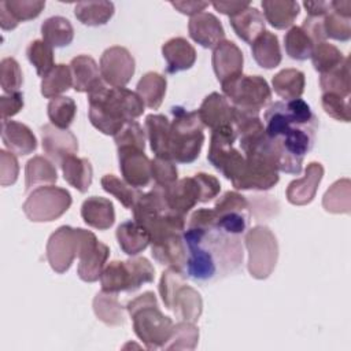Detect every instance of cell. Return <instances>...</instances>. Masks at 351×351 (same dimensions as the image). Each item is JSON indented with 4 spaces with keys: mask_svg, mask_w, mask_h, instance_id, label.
Listing matches in <instances>:
<instances>
[{
    "mask_svg": "<svg viewBox=\"0 0 351 351\" xmlns=\"http://www.w3.org/2000/svg\"><path fill=\"white\" fill-rule=\"evenodd\" d=\"M177 11L181 14L193 16L199 12H203L206 7H208L207 1H171L170 3Z\"/></svg>",
    "mask_w": 351,
    "mask_h": 351,
    "instance_id": "91938a15",
    "label": "cell"
},
{
    "mask_svg": "<svg viewBox=\"0 0 351 351\" xmlns=\"http://www.w3.org/2000/svg\"><path fill=\"white\" fill-rule=\"evenodd\" d=\"M229 23L237 37L248 44H251L266 30V21L263 14L251 4L236 15L229 16Z\"/></svg>",
    "mask_w": 351,
    "mask_h": 351,
    "instance_id": "484cf974",
    "label": "cell"
},
{
    "mask_svg": "<svg viewBox=\"0 0 351 351\" xmlns=\"http://www.w3.org/2000/svg\"><path fill=\"white\" fill-rule=\"evenodd\" d=\"M73 199L67 189L44 185L34 188L25 200L22 210L32 222H52L60 218L71 206Z\"/></svg>",
    "mask_w": 351,
    "mask_h": 351,
    "instance_id": "30bf717a",
    "label": "cell"
},
{
    "mask_svg": "<svg viewBox=\"0 0 351 351\" xmlns=\"http://www.w3.org/2000/svg\"><path fill=\"white\" fill-rule=\"evenodd\" d=\"M322 207L332 214H350L351 181L348 178L335 181L322 196Z\"/></svg>",
    "mask_w": 351,
    "mask_h": 351,
    "instance_id": "74e56055",
    "label": "cell"
},
{
    "mask_svg": "<svg viewBox=\"0 0 351 351\" xmlns=\"http://www.w3.org/2000/svg\"><path fill=\"white\" fill-rule=\"evenodd\" d=\"M23 84V74L14 58H4L0 63V85L5 95L19 92Z\"/></svg>",
    "mask_w": 351,
    "mask_h": 351,
    "instance_id": "7dc6e473",
    "label": "cell"
},
{
    "mask_svg": "<svg viewBox=\"0 0 351 351\" xmlns=\"http://www.w3.org/2000/svg\"><path fill=\"white\" fill-rule=\"evenodd\" d=\"M162 56L166 60V71L176 74L189 70L196 62V49L184 37H173L162 45Z\"/></svg>",
    "mask_w": 351,
    "mask_h": 351,
    "instance_id": "44dd1931",
    "label": "cell"
},
{
    "mask_svg": "<svg viewBox=\"0 0 351 351\" xmlns=\"http://www.w3.org/2000/svg\"><path fill=\"white\" fill-rule=\"evenodd\" d=\"M59 166L66 182L81 193L88 192L93 178V167L89 159L70 155L64 158Z\"/></svg>",
    "mask_w": 351,
    "mask_h": 351,
    "instance_id": "f546056e",
    "label": "cell"
},
{
    "mask_svg": "<svg viewBox=\"0 0 351 351\" xmlns=\"http://www.w3.org/2000/svg\"><path fill=\"white\" fill-rule=\"evenodd\" d=\"M321 104L324 111L333 119L340 122H350L351 114H350L348 99L335 93H322Z\"/></svg>",
    "mask_w": 351,
    "mask_h": 351,
    "instance_id": "db71d44e",
    "label": "cell"
},
{
    "mask_svg": "<svg viewBox=\"0 0 351 351\" xmlns=\"http://www.w3.org/2000/svg\"><path fill=\"white\" fill-rule=\"evenodd\" d=\"M1 140L4 147L19 156L29 155L37 148V138L25 123L1 119Z\"/></svg>",
    "mask_w": 351,
    "mask_h": 351,
    "instance_id": "ffe728a7",
    "label": "cell"
},
{
    "mask_svg": "<svg viewBox=\"0 0 351 351\" xmlns=\"http://www.w3.org/2000/svg\"><path fill=\"white\" fill-rule=\"evenodd\" d=\"M222 93L232 107L261 112L271 101V89L261 75L239 74L221 82Z\"/></svg>",
    "mask_w": 351,
    "mask_h": 351,
    "instance_id": "9c48e42d",
    "label": "cell"
},
{
    "mask_svg": "<svg viewBox=\"0 0 351 351\" xmlns=\"http://www.w3.org/2000/svg\"><path fill=\"white\" fill-rule=\"evenodd\" d=\"M41 36L52 48H62L71 44L74 38V29L70 21L64 16H49L41 23Z\"/></svg>",
    "mask_w": 351,
    "mask_h": 351,
    "instance_id": "d590c367",
    "label": "cell"
},
{
    "mask_svg": "<svg viewBox=\"0 0 351 351\" xmlns=\"http://www.w3.org/2000/svg\"><path fill=\"white\" fill-rule=\"evenodd\" d=\"M43 151L53 163L60 165L62 160L78 151V140L69 129H60L52 123L41 126Z\"/></svg>",
    "mask_w": 351,
    "mask_h": 351,
    "instance_id": "9a60e30c",
    "label": "cell"
},
{
    "mask_svg": "<svg viewBox=\"0 0 351 351\" xmlns=\"http://www.w3.org/2000/svg\"><path fill=\"white\" fill-rule=\"evenodd\" d=\"M26 56L40 77H45L53 67V48L43 40H33L26 48Z\"/></svg>",
    "mask_w": 351,
    "mask_h": 351,
    "instance_id": "bcb514c9",
    "label": "cell"
},
{
    "mask_svg": "<svg viewBox=\"0 0 351 351\" xmlns=\"http://www.w3.org/2000/svg\"><path fill=\"white\" fill-rule=\"evenodd\" d=\"M4 4L18 23L37 18L45 7L40 0H5Z\"/></svg>",
    "mask_w": 351,
    "mask_h": 351,
    "instance_id": "816d5d0a",
    "label": "cell"
},
{
    "mask_svg": "<svg viewBox=\"0 0 351 351\" xmlns=\"http://www.w3.org/2000/svg\"><path fill=\"white\" fill-rule=\"evenodd\" d=\"M23 107V93H10L3 95L0 97V111H1V119H8L14 115H16Z\"/></svg>",
    "mask_w": 351,
    "mask_h": 351,
    "instance_id": "9f6ffc18",
    "label": "cell"
},
{
    "mask_svg": "<svg viewBox=\"0 0 351 351\" xmlns=\"http://www.w3.org/2000/svg\"><path fill=\"white\" fill-rule=\"evenodd\" d=\"M118 163L122 174V180L133 188L148 186L151 176V160L144 151L126 147L118 148Z\"/></svg>",
    "mask_w": 351,
    "mask_h": 351,
    "instance_id": "5bb4252c",
    "label": "cell"
},
{
    "mask_svg": "<svg viewBox=\"0 0 351 351\" xmlns=\"http://www.w3.org/2000/svg\"><path fill=\"white\" fill-rule=\"evenodd\" d=\"M170 310H173L180 321L196 324L203 313L202 296L195 288L185 282L176 291Z\"/></svg>",
    "mask_w": 351,
    "mask_h": 351,
    "instance_id": "d4e9b609",
    "label": "cell"
},
{
    "mask_svg": "<svg viewBox=\"0 0 351 351\" xmlns=\"http://www.w3.org/2000/svg\"><path fill=\"white\" fill-rule=\"evenodd\" d=\"M250 4H251L250 1H214V3H211V5L218 12L228 15V16L236 15L237 12L247 8Z\"/></svg>",
    "mask_w": 351,
    "mask_h": 351,
    "instance_id": "680465c9",
    "label": "cell"
},
{
    "mask_svg": "<svg viewBox=\"0 0 351 351\" xmlns=\"http://www.w3.org/2000/svg\"><path fill=\"white\" fill-rule=\"evenodd\" d=\"M251 52L255 62L267 70L277 67L282 59L278 37L267 30L251 43Z\"/></svg>",
    "mask_w": 351,
    "mask_h": 351,
    "instance_id": "1f68e13d",
    "label": "cell"
},
{
    "mask_svg": "<svg viewBox=\"0 0 351 351\" xmlns=\"http://www.w3.org/2000/svg\"><path fill=\"white\" fill-rule=\"evenodd\" d=\"M199 341V328L193 322L180 321L173 325L171 335L162 350H195Z\"/></svg>",
    "mask_w": 351,
    "mask_h": 351,
    "instance_id": "7bdbcfd3",
    "label": "cell"
},
{
    "mask_svg": "<svg viewBox=\"0 0 351 351\" xmlns=\"http://www.w3.org/2000/svg\"><path fill=\"white\" fill-rule=\"evenodd\" d=\"M197 115L204 128L211 130L226 123H233L232 104L218 92H213L204 97L197 110Z\"/></svg>",
    "mask_w": 351,
    "mask_h": 351,
    "instance_id": "7402d4cb",
    "label": "cell"
},
{
    "mask_svg": "<svg viewBox=\"0 0 351 351\" xmlns=\"http://www.w3.org/2000/svg\"><path fill=\"white\" fill-rule=\"evenodd\" d=\"M245 248L248 251L247 267L251 277L267 278L276 269L278 261V241L266 225H256L245 232Z\"/></svg>",
    "mask_w": 351,
    "mask_h": 351,
    "instance_id": "ba28073f",
    "label": "cell"
},
{
    "mask_svg": "<svg viewBox=\"0 0 351 351\" xmlns=\"http://www.w3.org/2000/svg\"><path fill=\"white\" fill-rule=\"evenodd\" d=\"M81 217L88 226L107 230L115 222L114 204L107 197L90 196L85 199L81 206Z\"/></svg>",
    "mask_w": 351,
    "mask_h": 351,
    "instance_id": "603a6c76",
    "label": "cell"
},
{
    "mask_svg": "<svg viewBox=\"0 0 351 351\" xmlns=\"http://www.w3.org/2000/svg\"><path fill=\"white\" fill-rule=\"evenodd\" d=\"M155 278V269L144 256H132L128 261H112L107 263L100 276L104 292H134L143 284Z\"/></svg>",
    "mask_w": 351,
    "mask_h": 351,
    "instance_id": "52a82bcc",
    "label": "cell"
},
{
    "mask_svg": "<svg viewBox=\"0 0 351 351\" xmlns=\"http://www.w3.org/2000/svg\"><path fill=\"white\" fill-rule=\"evenodd\" d=\"M350 60L348 58L344 59V62L328 71L321 74L319 77V86L322 93H335L341 97L348 99L351 93V80H350Z\"/></svg>",
    "mask_w": 351,
    "mask_h": 351,
    "instance_id": "f35d334b",
    "label": "cell"
},
{
    "mask_svg": "<svg viewBox=\"0 0 351 351\" xmlns=\"http://www.w3.org/2000/svg\"><path fill=\"white\" fill-rule=\"evenodd\" d=\"M99 69L101 78L107 85L112 88H125L134 74L136 62L128 48L114 45L101 53Z\"/></svg>",
    "mask_w": 351,
    "mask_h": 351,
    "instance_id": "4fadbf2b",
    "label": "cell"
},
{
    "mask_svg": "<svg viewBox=\"0 0 351 351\" xmlns=\"http://www.w3.org/2000/svg\"><path fill=\"white\" fill-rule=\"evenodd\" d=\"M88 117L103 134L115 136L126 122L144 112L140 96L126 88H112L104 81L88 92Z\"/></svg>",
    "mask_w": 351,
    "mask_h": 351,
    "instance_id": "3957f363",
    "label": "cell"
},
{
    "mask_svg": "<svg viewBox=\"0 0 351 351\" xmlns=\"http://www.w3.org/2000/svg\"><path fill=\"white\" fill-rule=\"evenodd\" d=\"M80 250V230L78 228H71L63 225L58 228L47 241V259L51 269L58 273H66L74 259L78 256Z\"/></svg>",
    "mask_w": 351,
    "mask_h": 351,
    "instance_id": "8fae6325",
    "label": "cell"
},
{
    "mask_svg": "<svg viewBox=\"0 0 351 351\" xmlns=\"http://www.w3.org/2000/svg\"><path fill=\"white\" fill-rule=\"evenodd\" d=\"M221 184L215 176L196 173L193 177L177 180L169 188H165L166 199L170 208L185 217L197 203H207L217 197Z\"/></svg>",
    "mask_w": 351,
    "mask_h": 351,
    "instance_id": "8992f818",
    "label": "cell"
},
{
    "mask_svg": "<svg viewBox=\"0 0 351 351\" xmlns=\"http://www.w3.org/2000/svg\"><path fill=\"white\" fill-rule=\"evenodd\" d=\"M100 182H101V188L107 193L117 197V200L128 210H132L134 207L136 202L141 195V192L137 188L130 186L128 182H125L123 180L118 178L114 174L103 176Z\"/></svg>",
    "mask_w": 351,
    "mask_h": 351,
    "instance_id": "b9f144b4",
    "label": "cell"
},
{
    "mask_svg": "<svg viewBox=\"0 0 351 351\" xmlns=\"http://www.w3.org/2000/svg\"><path fill=\"white\" fill-rule=\"evenodd\" d=\"M189 37L203 48H215L225 40V29L219 19L211 12H199L188 22Z\"/></svg>",
    "mask_w": 351,
    "mask_h": 351,
    "instance_id": "ac0fdd59",
    "label": "cell"
},
{
    "mask_svg": "<svg viewBox=\"0 0 351 351\" xmlns=\"http://www.w3.org/2000/svg\"><path fill=\"white\" fill-rule=\"evenodd\" d=\"M93 311L99 321L108 326H119L125 324V311L118 299V293L100 291L93 298Z\"/></svg>",
    "mask_w": 351,
    "mask_h": 351,
    "instance_id": "d6a6232c",
    "label": "cell"
},
{
    "mask_svg": "<svg viewBox=\"0 0 351 351\" xmlns=\"http://www.w3.org/2000/svg\"><path fill=\"white\" fill-rule=\"evenodd\" d=\"M261 5L265 21L278 30L292 27L300 12L299 3L292 0H263Z\"/></svg>",
    "mask_w": 351,
    "mask_h": 351,
    "instance_id": "f1b7e54d",
    "label": "cell"
},
{
    "mask_svg": "<svg viewBox=\"0 0 351 351\" xmlns=\"http://www.w3.org/2000/svg\"><path fill=\"white\" fill-rule=\"evenodd\" d=\"M58 181V171L53 162L41 155H36L27 160L25 166V191L29 192L34 186L53 185Z\"/></svg>",
    "mask_w": 351,
    "mask_h": 351,
    "instance_id": "4dcf8cb0",
    "label": "cell"
},
{
    "mask_svg": "<svg viewBox=\"0 0 351 351\" xmlns=\"http://www.w3.org/2000/svg\"><path fill=\"white\" fill-rule=\"evenodd\" d=\"M330 8L336 11L337 14L351 18V1L343 0V1H330Z\"/></svg>",
    "mask_w": 351,
    "mask_h": 351,
    "instance_id": "be15d7a7",
    "label": "cell"
},
{
    "mask_svg": "<svg viewBox=\"0 0 351 351\" xmlns=\"http://www.w3.org/2000/svg\"><path fill=\"white\" fill-rule=\"evenodd\" d=\"M324 30L326 38L348 41L351 38V18L343 16L330 8L324 16Z\"/></svg>",
    "mask_w": 351,
    "mask_h": 351,
    "instance_id": "681fc988",
    "label": "cell"
},
{
    "mask_svg": "<svg viewBox=\"0 0 351 351\" xmlns=\"http://www.w3.org/2000/svg\"><path fill=\"white\" fill-rule=\"evenodd\" d=\"M115 7L111 1H80L74 5L75 18L86 26H103L114 15Z\"/></svg>",
    "mask_w": 351,
    "mask_h": 351,
    "instance_id": "8d00e7d4",
    "label": "cell"
},
{
    "mask_svg": "<svg viewBox=\"0 0 351 351\" xmlns=\"http://www.w3.org/2000/svg\"><path fill=\"white\" fill-rule=\"evenodd\" d=\"M211 63L217 80L223 82L243 73L244 56L241 49L233 41L223 40L213 49Z\"/></svg>",
    "mask_w": 351,
    "mask_h": 351,
    "instance_id": "d6986e66",
    "label": "cell"
},
{
    "mask_svg": "<svg viewBox=\"0 0 351 351\" xmlns=\"http://www.w3.org/2000/svg\"><path fill=\"white\" fill-rule=\"evenodd\" d=\"M51 123L60 129H69L77 114V104L69 96H59L49 100L47 107Z\"/></svg>",
    "mask_w": 351,
    "mask_h": 351,
    "instance_id": "ee69618b",
    "label": "cell"
},
{
    "mask_svg": "<svg viewBox=\"0 0 351 351\" xmlns=\"http://www.w3.org/2000/svg\"><path fill=\"white\" fill-rule=\"evenodd\" d=\"M115 236L121 250L129 256L138 255L151 244L148 230L134 219L122 222L117 228Z\"/></svg>",
    "mask_w": 351,
    "mask_h": 351,
    "instance_id": "83f0119b",
    "label": "cell"
},
{
    "mask_svg": "<svg viewBox=\"0 0 351 351\" xmlns=\"http://www.w3.org/2000/svg\"><path fill=\"white\" fill-rule=\"evenodd\" d=\"M284 47L287 55L293 60H307L311 58L315 44L302 26H292L284 37Z\"/></svg>",
    "mask_w": 351,
    "mask_h": 351,
    "instance_id": "60d3db41",
    "label": "cell"
},
{
    "mask_svg": "<svg viewBox=\"0 0 351 351\" xmlns=\"http://www.w3.org/2000/svg\"><path fill=\"white\" fill-rule=\"evenodd\" d=\"M70 70L73 75V88L75 92H89L103 82L100 69L95 59L88 55H78L71 59Z\"/></svg>",
    "mask_w": 351,
    "mask_h": 351,
    "instance_id": "4316f807",
    "label": "cell"
},
{
    "mask_svg": "<svg viewBox=\"0 0 351 351\" xmlns=\"http://www.w3.org/2000/svg\"><path fill=\"white\" fill-rule=\"evenodd\" d=\"M151 254L159 265L185 273L188 252L184 233H170L152 241Z\"/></svg>",
    "mask_w": 351,
    "mask_h": 351,
    "instance_id": "2e32d148",
    "label": "cell"
},
{
    "mask_svg": "<svg viewBox=\"0 0 351 351\" xmlns=\"http://www.w3.org/2000/svg\"><path fill=\"white\" fill-rule=\"evenodd\" d=\"M19 174V163L15 154L0 149V185L10 186L16 182Z\"/></svg>",
    "mask_w": 351,
    "mask_h": 351,
    "instance_id": "11a10c76",
    "label": "cell"
},
{
    "mask_svg": "<svg viewBox=\"0 0 351 351\" xmlns=\"http://www.w3.org/2000/svg\"><path fill=\"white\" fill-rule=\"evenodd\" d=\"M170 121V156L176 163H192L202 151L204 143V125L197 111H186L184 107L171 108Z\"/></svg>",
    "mask_w": 351,
    "mask_h": 351,
    "instance_id": "5b68a950",
    "label": "cell"
},
{
    "mask_svg": "<svg viewBox=\"0 0 351 351\" xmlns=\"http://www.w3.org/2000/svg\"><path fill=\"white\" fill-rule=\"evenodd\" d=\"M126 311L133 319V330L148 350H162L167 343L173 321L165 315L154 292L147 291L126 304Z\"/></svg>",
    "mask_w": 351,
    "mask_h": 351,
    "instance_id": "277c9868",
    "label": "cell"
},
{
    "mask_svg": "<svg viewBox=\"0 0 351 351\" xmlns=\"http://www.w3.org/2000/svg\"><path fill=\"white\" fill-rule=\"evenodd\" d=\"M80 230V250L77 274L85 282H95L100 280L101 271L110 256V248L97 240L90 230L78 228Z\"/></svg>",
    "mask_w": 351,
    "mask_h": 351,
    "instance_id": "7c38bea8",
    "label": "cell"
},
{
    "mask_svg": "<svg viewBox=\"0 0 351 351\" xmlns=\"http://www.w3.org/2000/svg\"><path fill=\"white\" fill-rule=\"evenodd\" d=\"M182 284H185V273L169 267L162 273L159 281V295L167 310L171 308L174 293Z\"/></svg>",
    "mask_w": 351,
    "mask_h": 351,
    "instance_id": "f5cc1de1",
    "label": "cell"
},
{
    "mask_svg": "<svg viewBox=\"0 0 351 351\" xmlns=\"http://www.w3.org/2000/svg\"><path fill=\"white\" fill-rule=\"evenodd\" d=\"M302 29L308 34L315 45L326 40L324 30V16H306L302 23Z\"/></svg>",
    "mask_w": 351,
    "mask_h": 351,
    "instance_id": "6f0895ef",
    "label": "cell"
},
{
    "mask_svg": "<svg viewBox=\"0 0 351 351\" xmlns=\"http://www.w3.org/2000/svg\"><path fill=\"white\" fill-rule=\"evenodd\" d=\"M322 177L324 166L319 162L308 163L304 170V176L289 182L285 192L287 200L293 206H306L311 203L317 195Z\"/></svg>",
    "mask_w": 351,
    "mask_h": 351,
    "instance_id": "e0dca14e",
    "label": "cell"
},
{
    "mask_svg": "<svg viewBox=\"0 0 351 351\" xmlns=\"http://www.w3.org/2000/svg\"><path fill=\"white\" fill-rule=\"evenodd\" d=\"M265 130L271 140L278 171L299 176L306 154L315 143L318 119L303 99L270 103L265 112Z\"/></svg>",
    "mask_w": 351,
    "mask_h": 351,
    "instance_id": "6da1fadb",
    "label": "cell"
},
{
    "mask_svg": "<svg viewBox=\"0 0 351 351\" xmlns=\"http://www.w3.org/2000/svg\"><path fill=\"white\" fill-rule=\"evenodd\" d=\"M308 16H325L330 11V1H304Z\"/></svg>",
    "mask_w": 351,
    "mask_h": 351,
    "instance_id": "94428289",
    "label": "cell"
},
{
    "mask_svg": "<svg viewBox=\"0 0 351 351\" xmlns=\"http://www.w3.org/2000/svg\"><path fill=\"white\" fill-rule=\"evenodd\" d=\"M145 130L137 121H129L123 125V128L114 136V141L118 148H137L145 149Z\"/></svg>",
    "mask_w": 351,
    "mask_h": 351,
    "instance_id": "c3c4849f",
    "label": "cell"
},
{
    "mask_svg": "<svg viewBox=\"0 0 351 351\" xmlns=\"http://www.w3.org/2000/svg\"><path fill=\"white\" fill-rule=\"evenodd\" d=\"M343 52L333 44H329L326 41L319 43L314 47L311 53V62L319 74L328 73L336 67H339L344 62Z\"/></svg>",
    "mask_w": 351,
    "mask_h": 351,
    "instance_id": "f6af8a7d",
    "label": "cell"
},
{
    "mask_svg": "<svg viewBox=\"0 0 351 351\" xmlns=\"http://www.w3.org/2000/svg\"><path fill=\"white\" fill-rule=\"evenodd\" d=\"M73 86V75L70 66L55 64V67L41 80V95L45 99L59 97Z\"/></svg>",
    "mask_w": 351,
    "mask_h": 351,
    "instance_id": "ab89813d",
    "label": "cell"
},
{
    "mask_svg": "<svg viewBox=\"0 0 351 351\" xmlns=\"http://www.w3.org/2000/svg\"><path fill=\"white\" fill-rule=\"evenodd\" d=\"M304 73L298 69H284L271 78L274 92L284 100L299 99L304 92Z\"/></svg>",
    "mask_w": 351,
    "mask_h": 351,
    "instance_id": "e575fe53",
    "label": "cell"
},
{
    "mask_svg": "<svg viewBox=\"0 0 351 351\" xmlns=\"http://www.w3.org/2000/svg\"><path fill=\"white\" fill-rule=\"evenodd\" d=\"M151 176L155 185L162 188H169L178 180V170L176 162L171 159L156 158L151 160Z\"/></svg>",
    "mask_w": 351,
    "mask_h": 351,
    "instance_id": "f907efd6",
    "label": "cell"
},
{
    "mask_svg": "<svg viewBox=\"0 0 351 351\" xmlns=\"http://www.w3.org/2000/svg\"><path fill=\"white\" fill-rule=\"evenodd\" d=\"M19 23L15 21V18L10 14L7 10L4 1H0V26L3 30H12L18 26Z\"/></svg>",
    "mask_w": 351,
    "mask_h": 351,
    "instance_id": "6125c7cd",
    "label": "cell"
},
{
    "mask_svg": "<svg viewBox=\"0 0 351 351\" xmlns=\"http://www.w3.org/2000/svg\"><path fill=\"white\" fill-rule=\"evenodd\" d=\"M186 245V276L196 282H211L236 271L244 258L240 236L215 225L191 226L184 230Z\"/></svg>",
    "mask_w": 351,
    "mask_h": 351,
    "instance_id": "7a4b0ae2",
    "label": "cell"
},
{
    "mask_svg": "<svg viewBox=\"0 0 351 351\" xmlns=\"http://www.w3.org/2000/svg\"><path fill=\"white\" fill-rule=\"evenodd\" d=\"M170 128L167 117L162 114H149L145 117V133L151 151L156 158L171 159L170 156Z\"/></svg>",
    "mask_w": 351,
    "mask_h": 351,
    "instance_id": "cb8c5ba5",
    "label": "cell"
},
{
    "mask_svg": "<svg viewBox=\"0 0 351 351\" xmlns=\"http://www.w3.org/2000/svg\"><path fill=\"white\" fill-rule=\"evenodd\" d=\"M166 88V77L155 71H148L138 80L136 93L140 96L145 107L151 110H158L163 103Z\"/></svg>",
    "mask_w": 351,
    "mask_h": 351,
    "instance_id": "836d02e7",
    "label": "cell"
}]
</instances>
